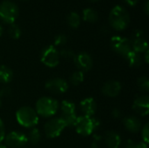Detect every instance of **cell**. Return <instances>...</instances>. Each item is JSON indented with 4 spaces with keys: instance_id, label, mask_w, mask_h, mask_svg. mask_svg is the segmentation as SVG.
I'll return each mask as SVG.
<instances>
[{
    "instance_id": "obj_1",
    "label": "cell",
    "mask_w": 149,
    "mask_h": 148,
    "mask_svg": "<svg viewBox=\"0 0 149 148\" xmlns=\"http://www.w3.org/2000/svg\"><path fill=\"white\" fill-rule=\"evenodd\" d=\"M130 22V16L127 10L120 6H114L109 14V24L116 31L125 30Z\"/></svg>"
},
{
    "instance_id": "obj_2",
    "label": "cell",
    "mask_w": 149,
    "mask_h": 148,
    "mask_svg": "<svg viewBox=\"0 0 149 148\" xmlns=\"http://www.w3.org/2000/svg\"><path fill=\"white\" fill-rule=\"evenodd\" d=\"M58 102L51 97H42L37 102L35 106V111L38 115L44 118H51L55 115L58 110Z\"/></svg>"
},
{
    "instance_id": "obj_3",
    "label": "cell",
    "mask_w": 149,
    "mask_h": 148,
    "mask_svg": "<svg viewBox=\"0 0 149 148\" xmlns=\"http://www.w3.org/2000/svg\"><path fill=\"white\" fill-rule=\"evenodd\" d=\"M100 126V121L93 117L80 116L78 117L77 122L74 126L76 132L82 136H89L93 134Z\"/></svg>"
},
{
    "instance_id": "obj_4",
    "label": "cell",
    "mask_w": 149,
    "mask_h": 148,
    "mask_svg": "<svg viewBox=\"0 0 149 148\" xmlns=\"http://www.w3.org/2000/svg\"><path fill=\"white\" fill-rule=\"evenodd\" d=\"M17 123L26 128H33L38 123V115L35 109L30 106H22L16 112Z\"/></svg>"
},
{
    "instance_id": "obj_5",
    "label": "cell",
    "mask_w": 149,
    "mask_h": 148,
    "mask_svg": "<svg viewBox=\"0 0 149 148\" xmlns=\"http://www.w3.org/2000/svg\"><path fill=\"white\" fill-rule=\"evenodd\" d=\"M17 15L18 8L15 3L5 0L0 3V18L5 24H14Z\"/></svg>"
},
{
    "instance_id": "obj_6",
    "label": "cell",
    "mask_w": 149,
    "mask_h": 148,
    "mask_svg": "<svg viewBox=\"0 0 149 148\" xmlns=\"http://www.w3.org/2000/svg\"><path fill=\"white\" fill-rule=\"evenodd\" d=\"M61 108V119L64 120L65 126L66 127H72L75 126L77 122L78 116L76 115V106L74 103L68 101V100H64L62 101L60 105Z\"/></svg>"
},
{
    "instance_id": "obj_7",
    "label": "cell",
    "mask_w": 149,
    "mask_h": 148,
    "mask_svg": "<svg viewBox=\"0 0 149 148\" xmlns=\"http://www.w3.org/2000/svg\"><path fill=\"white\" fill-rule=\"evenodd\" d=\"M59 52L53 45L45 47L40 54L41 62L47 67L53 68L59 64Z\"/></svg>"
},
{
    "instance_id": "obj_8",
    "label": "cell",
    "mask_w": 149,
    "mask_h": 148,
    "mask_svg": "<svg viewBox=\"0 0 149 148\" xmlns=\"http://www.w3.org/2000/svg\"><path fill=\"white\" fill-rule=\"evenodd\" d=\"M65 127L66 126L64 120L59 117V118H53L49 120L45 124L44 130L46 137L50 139H54L58 137Z\"/></svg>"
},
{
    "instance_id": "obj_9",
    "label": "cell",
    "mask_w": 149,
    "mask_h": 148,
    "mask_svg": "<svg viewBox=\"0 0 149 148\" xmlns=\"http://www.w3.org/2000/svg\"><path fill=\"white\" fill-rule=\"evenodd\" d=\"M110 45L113 51L121 55L123 58L132 51L130 40L121 36L113 37L110 41Z\"/></svg>"
},
{
    "instance_id": "obj_10",
    "label": "cell",
    "mask_w": 149,
    "mask_h": 148,
    "mask_svg": "<svg viewBox=\"0 0 149 148\" xmlns=\"http://www.w3.org/2000/svg\"><path fill=\"white\" fill-rule=\"evenodd\" d=\"M5 146L10 148H20L25 146L28 142L27 136L21 132L13 131L9 133L5 137L4 140Z\"/></svg>"
},
{
    "instance_id": "obj_11",
    "label": "cell",
    "mask_w": 149,
    "mask_h": 148,
    "mask_svg": "<svg viewBox=\"0 0 149 148\" xmlns=\"http://www.w3.org/2000/svg\"><path fill=\"white\" fill-rule=\"evenodd\" d=\"M45 87L52 93L55 94H63L68 90V83L61 78H54L46 81Z\"/></svg>"
},
{
    "instance_id": "obj_12",
    "label": "cell",
    "mask_w": 149,
    "mask_h": 148,
    "mask_svg": "<svg viewBox=\"0 0 149 148\" xmlns=\"http://www.w3.org/2000/svg\"><path fill=\"white\" fill-rule=\"evenodd\" d=\"M75 65L79 69V71L84 72H89L93 65V61L92 57L86 53V52H80L77 54L73 60Z\"/></svg>"
},
{
    "instance_id": "obj_13",
    "label": "cell",
    "mask_w": 149,
    "mask_h": 148,
    "mask_svg": "<svg viewBox=\"0 0 149 148\" xmlns=\"http://www.w3.org/2000/svg\"><path fill=\"white\" fill-rule=\"evenodd\" d=\"M133 110L141 116H147L149 113L148 96L141 95L137 97L133 103Z\"/></svg>"
},
{
    "instance_id": "obj_14",
    "label": "cell",
    "mask_w": 149,
    "mask_h": 148,
    "mask_svg": "<svg viewBox=\"0 0 149 148\" xmlns=\"http://www.w3.org/2000/svg\"><path fill=\"white\" fill-rule=\"evenodd\" d=\"M122 89L121 84L116 80H110L106 82L101 89L102 93L109 98H114L118 96Z\"/></svg>"
},
{
    "instance_id": "obj_15",
    "label": "cell",
    "mask_w": 149,
    "mask_h": 148,
    "mask_svg": "<svg viewBox=\"0 0 149 148\" xmlns=\"http://www.w3.org/2000/svg\"><path fill=\"white\" fill-rule=\"evenodd\" d=\"M80 110L85 116L93 117L97 110V103L95 99L92 97L86 98L82 99L79 103Z\"/></svg>"
},
{
    "instance_id": "obj_16",
    "label": "cell",
    "mask_w": 149,
    "mask_h": 148,
    "mask_svg": "<svg viewBox=\"0 0 149 148\" xmlns=\"http://www.w3.org/2000/svg\"><path fill=\"white\" fill-rule=\"evenodd\" d=\"M123 125L128 132L134 133L140 132L141 129V122L135 116H127L124 118Z\"/></svg>"
},
{
    "instance_id": "obj_17",
    "label": "cell",
    "mask_w": 149,
    "mask_h": 148,
    "mask_svg": "<svg viewBox=\"0 0 149 148\" xmlns=\"http://www.w3.org/2000/svg\"><path fill=\"white\" fill-rule=\"evenodd\" d=\"M104 140L108 148H119L120 147L121 138L117 133L113 131L107 132L105 134Z\"/></svg>"
},
{
    "instance_id": "obj_18",
    "label": "cell",
    "mask_w": 149,
    "mask_h": 148,
    "mask_svg": "<svg viewBox=\"0 0 149 148\" xmlns=\"http://www.w3.org/2000/svg\"><path fill=\"white\" fill-rule=\"evenodd\" d=\"M131 42V48L132 51L137 52V53H141L145 52L146 51L148 50V45L146 41V39L143 37L140 38H134Z\"/></svg>"
},
{
    "instance_id": "obj_19",
    "label": "cell",
    "mask_w": 149,
    "mask_h": 148,
    "mask_svg": "<svg viewBox=\"0 0 149 148\" xmlns=\"http://www.w3.org/2000/svg\"><path fill=\"white\" fill-rule=\"evenodd\" d=\"M124 58L127 60L128 65L131 67L137 68V67H140L141 65V58L140 54L134 51H129Z\"/></svg>"
},
{
    "instance_id": "obj_20",
    "label": "cell",
    "mask_w": 149,
    "mask_h": 148,
    "mask_svg": "<svg viewBox=\"0 0 149 148\" xmlns=\"http://www.w3.org/2000/svg\"><path fill=\"white\" fill-rule=\"evenodd\" d=\"M13 79L12 70L6 65H0V83L9 84Z\"/></svg>"
},
{
    "instance_id": "obj_21",
    "label": "cell",
    "mask_w": 149,
    "mask_h": 148,
    "mask_svg": "<svg viewBox=\"0 0 149 148\" xmlns=\"http://www.w3.org/2000/svg\"><path fill=\"white\" fill-rule=\"evenodd\" d=\"M83 19L89 23H94L98 20V13L91 8H86L83 10Z\"/></svg>"
},
{
    "instance_id": "obj_22",
    "label": "cell",
    "mask_w": 149,
    "mask_h": 148,
    "mask_svg": "<svg viewBox=\"0 0 149 148\" xmlns=\"http://www.w3.org/2000/svg\"><path fill=\"white\" fill-rule=\"evenodd\" d=\"M67 23H68L70 27L74 28V29L78 28L79 26V24H80V17H79V15L75 11H72L67 16Z\"/></svg>"
},
{
    "instance_id": "obj_23",
    "label": "cell",
    "mask_w": 149,
    "mask_h": 148,
    "mask_svg": "<svg viewBox=\"0 0 149 148\" xmlns=\"http://www.w3.org/2000/svg\"><path fill=\"white\" fill-rule=\"evenodd\" d=\"M27 140L32 145H37L41 140V133H40V131L38 128L33 127L30 131V133H29V134L27 136Z\"/></svg>"
},
{
    "instance_id": "obj_24",
    "label": "cell",
    "mask_w": 149,
    "mask_h": 148,
    "mask_svg": "<svg viewBox=\"0 0 149 148\" xmlns=\"http://www.w3.org/2000/svg\"><path fill=\"white\" fill-rule=\"evenodd\" d=\"M84 81V72L81 71H76L70 76V82L72 85H79Z\"/></svg>"
},
{
    "instance_id": "obj_25",
    "label": "cell",
    "mask_w": 149,
    "mask_h": 148,
    "mask_svg": "<svg viewBox=\"0 0 149 148\" xmlns=\"http://www.w3.org/2000/svg\"><path fill=\"white\" fill-rule=\"evenodd\" d=\"M8 34L13 39H18L21 36V29L17 24H11L8 28Z\"/></svg>"
},
{
    "instance_id": "obj_26",
    "label": "cell",
    "mask_w": 149,
    "mask_h": 148,
    "mask_svg": "<svg viewBox=\"0 0 149 148\" xmlns=\"http://www.w3.org/2000/svg\"><path fill=\"white\" fill-rule=\"evenodd\" d=\"M137 85L141 91L148 92L149 90V80L148 77L142 76V77L139 78L137 80Z\"/></svg>"
},
{
    "instance_id": "obj_27",
    "label": "cell",
    "mask_w": 149,
    "mask_h": 148,
    "mask_svg": "<svg viewBox=\"0 0 149 148\" xmlns=\"http://www.w3.org/2000/svg\"><path fill=\"white\" fill-rule=\"evenodd\" d=\"M125 148H148V144L143 141L134 142L132 140H127L125 143Z\"/></svg>"
},
{
    "instance_id": "obj_28",
    "label": "cell",
    "mask_w": 149,
    "mask_h": 148,
    "mask_svg": "<svg viewBox=\"0 0 149 148\" xmlns=\"http://www.w3.org/2000/svg\"><path fill=\"white\" fill-rule=\"evenodd\" d=\"M76 54L69 50V49H63L60 52H59V57H62L65 59H70V60H74V58H75Z\"/></svg>"
},
{
    "instance_id": "obj_29",
    "label": "cell",
    "mask_w": 149,
    "mask_h": 148,
    "mask_svg": "<svg viewBox=\"0 0 149 148\" xmlns=\"http://www.w3.org/2000/svg\"><path fill=\"white\" fill-rule=\"evenodd\" d=\"M66 41H67V38H66L65 35H64V34H58L54 38V44L57 45V46H61V45L65 44Z\"/></svg>"
},
{
    "instance_id": "obj_30",
    "label": "cell",
    "mask_w": 149,
    "mask_h": 148,
    "mask_svg": "<svg viewBox=\"0 0 149 148\" xmlns=\"http://www.w3.org/2000/svg\"><path fill=\"white\" fill-rule=\"evenodd\" d=\"M141 137H142V140H143V142L145 143H148L149 142V124L147 123L142 130H141Z\"/></svg>"
},
{
    "instance_id": "obj_31",
    "label": "cell",
    "mask_w": 149,
    "mask_h": 148,
    "mask_svg": "<svg viewBox=\"0 0 149 148\" xmlns=\"http://www.w3.org/2000/svg\"><path fill=\"white\" fill-rule=\"evenodd\" d=\"M11 89L9 86H3L0 90V97H7L10 94Z\"/></svg>"
},
{
    "instance_id": "obj_32",
    "label": "cell",
    "mask_w": 149,
    "mask_h": 148,
    "mask_svg": "<svg viewBox=\"0 0 149 148\" xmlns=\"http://www.w3.org/2000/svg\"><path fill=\"white\" fill-rule=\"evenodd\" d=\"M5 137V128L3 120L0 119V143L4 140Z\"/></svg>"
},
{
    "instance_id": "obj_33",
    "label": "cell",
    "mask_w": 149,
    "mask_h": 148,
    "mask_svg": "<svg viewBox=\"0 0 149 148\" xmlns=\"http://www.w3.org/2000/svg\"><path fill=\"white\" fill-rule=\"evenodd\" d=\"M112 115L113 118L115 119H120L121 118L122 116V112L119 109V108H114L113 111H112Z\"/></svg>"
},
{
    "instance_id": "obj_34",
    "label": "cell",
    "mask_w": 149,
    "mask_h": 148,
    "mask_svg": "<svg viewBox=\"0 0 149 148\" xmlns=\"http://www.w3.org/2000/svg\"><path fill=\"white\" fill-rule=\"evenodd\" d=\"M127 4H129L130 6H134L138 3L139 0H124Z\"/></svg>"
},
{
    "instance_id": "obj_35",
    "label": "cell",
    "mask_w": 149,
    "mask_h": 148,
    "mask_svg": "<svg viewBox=\"0 0 149 148\" xmlns=\"http://www.w3.org/2000/svg\"><path fill=\"white\" fill-rule=\"evenodd\" d=\"M98 142H99V140H94V139H93V141L92 142L90 148H99Z\"/></svg>"
},
{
    "instance_id": "obj_36",
    "label": "cell",
    "mask_w": 149,
    "mask_h": 148,
    "mask_svg": "<svg viewBox=\"0 0 149 148\" xmlns=\"http://www.w3.org/2000/svg\"><path fill=\"white\" fill-rule=\"evenodd\" d=\"M144 10H145V13H146V14H148V11H149L148 0H147V1H146V3H145V6H144Z\"/></svg>"
},
{
    "instance_id": "obj_37",
    "label": "cell",
    "mask_w": 149,
    "mask_h": 148,
    "mask_svg": "<svg viewBox=\"0 0 149 148\" xmlns=\"http://www.w3.org/2000/svg\"><path fill=\"white\" fill-rule=\"evenodd\" d=\"M149 51L148 50V51H145V62L146 63H148L149 62Z\"/></svg>"
},
{
    "instance_id": "obj_38",
    "label": "cell",
    "mask_w": 149,
    "mask_h": 148,
    "mask_svg": "<svg viewBox=\"0 0 149 148\" xmlns=\"http://www.w3.org/2000/svg\"><path fill=\"white\" fill-rule=\"evenodd\" d=\"M3 27H2V26L0 25V36H1L2 34H3Z\"/></svg>"
},
{
    "instance_id": "obj_39",
    "label": "cell",
    "mask_w": 149,
    "mask_h": 148,
    "mask_svg": "<svg viewBox=\"0 0 149 148\" xmlns=\"http://www.w3.org/2000/svg\"><path fill=\"white\" fill-rule=\"evenodd\" d=\"M0 148H8L5 145H3V144H0Z\"/></svg>"
},
{
    "instance_id": "obj_40",
    "label": "cell",
    "mask_w": 149,
    "mask_h": 148,
    "mask_svg": "<svg viewBox=\"0 0 149 148\" xmlns=\"http://www.w3.org/2000/svg\"><path fill=\"white\" fill-rule=\"evenodd\" d=\"M1 106H2V98L0 97V108H1Z\"/></svg>"
},
{
    "instance_id": "obj_41",
    "label": "cell",
    "mask_w": 149,
    "mask_h": 148,
    "mask_svg": "<svg viewBox=\"0 0 149 148\" xmlns=\"http://www.w3.org/2000/svg\"><path fill=\"white\" fill-rule=\"evenodd\" d=\"M89 1H91V2H96V1H99V0H89Z\"/></svg>"
}]
</instances>
